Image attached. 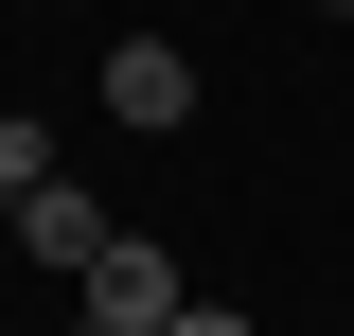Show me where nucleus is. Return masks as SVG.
Returning a JSON list of instances; mask_svg holds the SVG:
<instances>
[{
  "label": "nucleus",
  "instance_id": "2",
  "mask_svg": "<svg viewBox=\"0 0 354 336\" xmlns=\"http://www.w3.org/2000/svg\"><path fill=\"white\" fill-rule=\"evenodd\" d=\"M106 106H124V124H195V53H177V36H124V53H106Z\"/></svg>",
  "mask_w": 354,
  "mask_h": 336
},
{
  "label": "nucleus",
  "instance_id": "5",
  "mask_svg": "<svg viewBox=\"0 0 354 336\" xmlns=\"http://www.w3.org/2000/svg\"><path fill=\"white\" fill-rule=\"evenodd\" d=\"M160 336H266V319H230V301H177V319H160Z\"/></svg>",
  "mask_w": 354,
  "mask_h": 336
},
{
  "label": "nucleus",
  "instance_id": "3",
  "mask_svg": "<svg viewBox=\"0 0 354 336\" xmlns=\"http://www.w3.org/2000/svg\"><path fill=\"white\" fill-rule=\"evenodd\" d=\"M18 248H36V265H88V248H106V212H88L71 177H36V195H18Z\"/></svg>",
  "mask_w": 354,
  "mask_h": 336
},
{
  "label": "nucleus",
  "instance_id": "1",
  "mask_svg": "<svg viewBox=\"0 0 354 336\" xmlns=\"http://www.w3.org/2000/svg\"><path fill=\"white\" fill-rule=\"evenodd\" d=\"M88 319L160 336V319H177V248H142V230H106V248H88Z\"/></svg>",
  "mask_w": 354,
  "mask_h": 336
},
{
  "label": "nucleus",
  "instance_id": "7",
  "mask_svg": "<svg viewBox=\"0 0 354 336\" xmlns=\"http://www.w3.org/2000/svg\"><path fill=\"white\" fill-rule=\"evenodd\" d=\"M337 18H354V0H337Z\"/></svg>",
  "mask_w": 354,
  "mask_h": 336
},
{
  "label": "nucleus",
  "instance_id": "6",
  "mask_svg": "<svg viewBox=\"0 0 354 336\" xmlns=\"http://www.w3.org/2000/svg\"><path fill=\"white\" fill-rule=\"evenodd\" d=\"M88 336H124V319H88Z\"/></svg>",
  "mask_w": 354,
  "mask_h": 336
},
{
  "label": "nucleus",
  "instance_id": "4",
  "mask_svg": "<svg viewBox=\"0 0 354 336\" xmlns=\"http://www.w3.org/2000/svg\"><path fill=\"white\" fill-rule=\"evenodd\" d=\"M36 177H71V160H53V124H0V212L36 195Z\"/></svg>",
  "mask_w": 354,
  "mask_h": 336
}]
</instances>
